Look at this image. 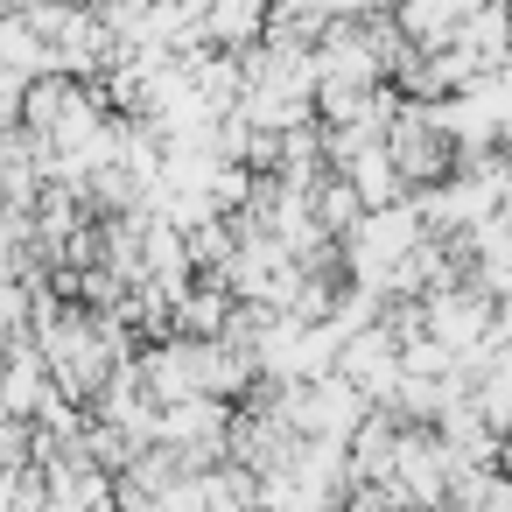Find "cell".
Wrapping results in <instances>:
<instances>
[{"instance_id":"obj_9","label":"cell","mask_w":512,"mask_h":512,"mask_svg":"<svg viewBox=\"0 0 512 512\" xmlns=\"http://www.w3.org/2000/svg\"><path fill=\"white\" fill-rule=\"evenodd\" d=\"M155 512H204V470H183L169 491H155Z\"/></svg>"},{"instance_id":"obj_4","label":"cell","mask_w":512,"mask_h":512,"mask_svg":"<svg viewBox=\"0 0 512 512\" xmlns=\"http://www.w3.org/2000/svg\"><path fill=\"white\" fill-rule=\"evenodd\" d=\"M351 190H358V204L365 211H379V204H393V197H407V183H400V169H393V155H386V141H372V148H358L344 169H337Z\"/></svg>"},{"instance_id":"obj_6","label":"cell","mask_w":512,"mask_h":512,"mask_svg":"<svg viewBox=\"0 0 512 512\" xmlns=\"http://www.w3.org/2000/svg\"><path fill=\"white\" fill-rule=\"evenodd\" d=\"M309 211H316V225H323L330 239H344V232H351V225L365 218V204H358V190H351V183H344L337 169H330V176H323V183L309 190Z\"/></svg>"},{"instance_id":"obj_8","label":"cell","mask_w":512,"mask_h":512,"mask_svg":"<svg viewBox=\"0 0 512 512\" xmlns=\"http://www.w3.org/2000/svg\"><path fill=\"white\" fill-rule=\"evenodd\" d=\"M449 365H456V351H449V344H435L428 330L400 344V372H414V379H449Z\"/></svg>"},{"instance_id":"obj_3","label":"cell","mask_w":512,"mask_h":512,"mask_svg":"<svg viewBox=\"0 0 512 512\" xmlns=\"http://www.w3.org/2000/svg\"><path fill=\"white\" fill-rule=\"evenodd\" d=\"M470 8H477V0H400V36L414 50H449Z\"/></svg>"},{"instance_id":"obj_5","label":"cell","mask_w":512,"mask_h":512,"mask_svg":"<svg viewBox=\"0 0 512 512\" xmlns=\"http://www.w3.org/2000/svg\"><path fill=\"white\" fill-rule=\"evenodd\" d=\"M470 400H477V414L491 421V435H512V344L491 351V365L470 379Z\"/></svg>"},{"instance_id":"obj_7","label":"cell","mask_w":512,"mask_h":512,"mask_svg":"<svg viewBox=\"0 0 512 512\" xmlns=\"http://www.w3.org/2000/svg\"><path fill=\"white\" fill-rule=\"evenodd\" d=\"M260 36V15H253V0H218V15H211V43L218 50H239Z\"/></svg>"},{"instance_id":"obj_2","label":"cell","mask_w":512,"mask_h":512,"mask_svg":"<svg viewBox=\"0 0 512 512\" xmlns=\"http://www.w3.org/2000/svg\"><path fill=\"white\" fill-rule=\"evenodd\" d=\"M428 428L449 442V456H456V463H491V456H498V435H491V421L477 414V400H470V393L442 400V414H435Z\"/></svg>"},{"instance_id":"obj_1","label":"cell","mask_w":512,"mask_h":512,"mask_svg":"<svg viewBox=\"0 0 512 512\" xmlns=\"http://www.w3.org/2000/svg\"><path fill=\"white\" fill-rule=\"evenodd\" d=\"M337 372L379 407L393 386H400V337L386 330V323H365V330H351L344 344H337Z\"/></svg>"},{"instance_id":"obj_11","label":"cell","mask_w":512,"mask_h":512,"mask_svg":"<svg viewBox=\"0 0 512 512\" xmlns=\"http://www.w3.org/2000/svg\"><path fill=\"white\" fill-rule=\"evenodd\" d=\"M134 8H141V0H127V15H134Z\"/></svg>"},{"instance_id":"obj_10","label":"cell","mask_w":512,"mask_h":512,"mask_svg":"<svg viewBox=\"0 0 512 512\" xmlns=\"http://www.w3.org/2000/svg\"><path fill=\"white\" fill-rule=\"evenodd\" d=\"M491 337H498V344H512V274L491 288Z\"/></svg>"}]
</instances>
